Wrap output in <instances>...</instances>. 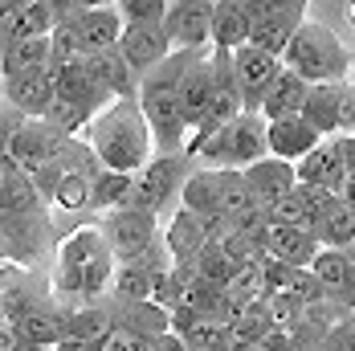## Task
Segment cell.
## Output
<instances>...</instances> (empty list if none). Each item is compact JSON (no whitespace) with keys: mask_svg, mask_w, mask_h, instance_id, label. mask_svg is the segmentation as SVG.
Here are the masks:
<instances>
[{"mask_svg":"<svg viewBox=\"0 0 355 351\" xmlns=\"http://www.w3.org/2000/svg\"><path fill=\"white\" fill-rule=\"evenodd\" d=\"M82 139L94 147L98 164L110 172H139L155 155V135L139 99H110L86 127Z\"/></svg>","mask_w":355,"mask_h":351,"instance_id":"obj_1","label":"cell"},{"mask_svg":"<svg viewBox=\"0 0 355 351\" xmlns=\"http://www.w3.org/2000/svg\"><path fill=\"white\" fill-rule=\"evenodd\" d=\"M282 66L302 74L306 82H347L355 66V53L319 21H302L298 33L282 49Z\"/></svg>","mask_w":355,"mask_h":351,"instance_id":"obj_2","label":"cell"},{"mask_svg":"<svg viewBox=\"0 0 355 351\" xmlns=\"http://www.w3.org/2000/svg\"><path fill=\"white\" fill-rule=\"evenodd\" d=\"M261 155H270V119L261 110H241L229 127H220L192 151V160L205 168H249Z\"/></svg>","mask_w":355,"mask_h":351,"instance_id":"obj_3","label":"cell"},{"mask_svg":"<svg viewBox=\"0 0 355 351\" xmlns=\"http://www.w3.org/2000/svg\"><path fill=\"white\" fill-rule=\"evenodd\" d=\"M192 168H196V160H188V155H151V164H143L135 172V188H131L127 205L168 216L172 205L180 209V188H184Z\"/></svg>","mask_w":355,"mask_h":351,"instance_id":"obj_4","label":"cell"},{"mask_svg":"<svg viewBox=\"0 0 355 351\" xmlns=\"http://www.w3.org/2000/svg\"><path fill=\"white\" fill-rule=\"evenodd\" d=\"M249 4V17H253V33L249 41L278 53L290 45V37L298 33V25L306 21V8L311 0H245Z\"/></svg>","mask_w":355,"mask_h":351,"instance_id":"obj_5","label":"cell"},{"mask_svg":"<svg viewBox=\"0 0 355 351\" xmlns=\"http://www.w3.org/2000/svg\"><path fill=\"white\" fill-rule=\"evenodd\" d=\"M103 233H107V246L114 249V257L127 262V257H139L159 241V216L127 205V209L103 212Z\"/></svg>","mask_w":355,"mask_h":351,"instance_id":"obj_6","label":"cell"},{"mask_svg":"<svg viewBox=\"0 0 355 351\" xmlns=\"http://www.w3.org/2000/svg\"><path fill=\"white\" fill-rule=\"evenodd\" d=\"M73 139H78V135L53 127L49 119H25V127L12 135V143H8V155H12L25 172H37V168H45V164H53Z\"/></svg>","mask_w":355,"mask_h":351,"instance_id":"obj_7","label":"cell"},{"mask_svg":"<svg viewBox=\"0 0 355 351\" xmlns=\"http://www.w3.org/2000/svg\"><path fill=\"white\" fill-rule=\"evenodd\" d=\"M213 8L216 0H172L164 17L172 49H213Z\"/></svg>","mask_w":355,"mask_h":351,"instance_id":"obj_8","label":"cell"},{"mask_svg":"<svg viewBox=\"0 0 355 351\" xmlns=\"http://www.w3.org/2000/svg\"><path fill=\"white\" fill-rule=\"evenodd\" d=\"M49 212H0V241L12 249V257L33 270L49 246Z\"/></svg>","mask_w":355,"mask_h":351,"instance_id":"obj_9","label":"cell"},{"mask_svg":"<svg viewBox=\"0 0 355 351\" xmlns=\"http://www.w3.org/2000/svg\"><path fill=\"white\" fill-rule=\"evenodd\" d=\"M233 74H237V86H241V99H245V110H261V99L266 90L274 86V78L282 74V58L245 41L237 53H233Z\"/></svg>","mask_w":355,"mask_h":351,"instance_id":"obj_10","label":"cell"},{"mask_svg":"<svg viewBox=\"0 0 355 351\" xmlns=\"http://www.w3.org/2000/svg\"><path fill=\"white\" fill-rule=\"evenodd\" d=\"M86 66H90L98 90H103L107 99H139V74H135V66L123 58L119 45L86 53Z\"/></svg>","mask_w":355,"mask_h":351,"instance_id":"obj_11","label":"cell"},{"mask_svg":"<svg viewBox=\"0 0 355 351\" xmlns=\"http://www.w3.org/2000/svg\"><path fill=\"white\" fill-rule=\"evenodd\" d=\"M294 168H298V184H315V188H327V192H339L343 180H347V164H343V151H339L335 135L319 139Z\"/></svg>","mask_w":355,"mask_h":351,"instance_id":"obj_12","label":"cell"},{"mask_svg":"<svg viewBox=\"0 0 355 351\" xmlns=\"http://www.w3.org/2000/svg\"><path fill=\"white\" fill-rule=\"evenodd\" d=\"M315 278H319L322 294L339 307L355 311V274H352V253L347 249H335V246H322L311 262Z\"/></svg>","mask_w":355,"mask_h":351,"instance_id":"obj_13","label":"cell"},{"mask_svg":"<svg viewBox=\"0 0 355 351\" xmlns=\"http://www.w3.org/2000/svg\"><path fill=\"white\" fill-rule=\"evenodd\" d=\"M241 172H245V184H249V192H253V200L266 205V209L274 200H282L286 192L298 188V168L290 160H278V155H261L257 164H249Z\"/></svg>","mask_w":355,"mask_h":351,"instance_id":"obj_14","label":"cell"},{"mask_svg":"<svg viewBox=\"0 0 355 351\" xmlns=\"http://www.w3.org/2000/svg\"><path fill=\"white\" fill-rule=\"evenodd\" d=\"M17 327H21V339L25 343H41V348H58L66 335H70V311L66 307H58L53 298L49 302H41L33 298L21 318H17Z\"/></svg>","mask_w":355,"mask_h":351,"instance_id":"obj_15","label":"cell"},{"mask_svg":"<svg viewBox=\"0 0 355 351\" xmlns=\"http://www.w3.org/2000/svg\"><path fill=\"white\" fill-rule=\"evenodd\" d=\"M49 200L41 196L37 180L12 155H0V212H45Z\"/></svg>","mask_w":355,"mask_h":351,"instance_id":"obj_16","label":"cell"},{"mask_svg":"<svg viewBox=\"0 0 355 351\" xmlns=\"http://www.w3.org/2000/svg\"><path fill=\"white\" fill-rule=\"evenodd\" d=\"M119 49H123V58L135 66V74H147L151 66H159L168 53H172V37L164 25H127L123 37H119Z\"/></svg>","mask_w":355,"mask_h":351,"instance_id":"obj_17","label":"cell"},{"mask_svg":"<svg viewBox=\"0 0 355 351\" xmlns=\"http://www.w3.org/2000/svg\"><path fill=\"white\" fill-rule=\"evenodd\" d=\"M209 99H213V49H205L188 74L180 82V110H184V123H188V135L200 127L205 110H209Z\"/></svg>","mask_w":355,"mask_h":351,"instance_id":"obj_18","label":"cell"},{"mask_svg":"<svg viewBox=\"0 0 355 351\" xmlns=\"http://www.w3.org/2000/svg\"><path fill=\"white\" fill-rule=\"evenodd\" d=\"M319 139H327V135H322L311 119H302V114L270 119V155H278V160L298 164V160H302V155H306Z\"/></svg>","mask_w":355,"mask_h":351,"instance_id":"obj_19","label":"cell"},{"mask_svg":"<svg viewBox=\"0 0 355 351\" xmlns=\"http://www.w3.org/2000/svg\"><path fill=\"white\" fill-rule=\"evenodd\" d=\"M73 29L82 37L86 53H94V49L119 45V37L127 29V17L119 12V4H98V8H82V12L73 17Z\"/></svg>","mask_w":355,"mask_h":351,"instance_id":"obj_20","label":"cell"},{"mask_svg":"<svg viewBox=\"0 0 355 351\" xmlns=\"http://www.w3.org/2000/svg\"><path fill=\"white\" fill-rule=\"evenodd\" d=\"M209 241H213V237H209V221H205V216H196V212H188V209L172 212V225L164 229V246L172 253V266L192 262Z\"/></svg>","mask_w":355,"mask_h":351,"instance_id":"obj_21","label":"cell"},{"mask_svg":"<svg viewBox=\"0 0 355 351\" xmlns=\"http://www.w3.org/2000/svg\"><path fill=\"white\" fill-rule=\"evenodd\" d=\"M311 233L319 237V246H335V249H352L355 246V205L347 196H331L315 221H311Z\"/></svg>","mask_w":355,"mask_h":351,"instance_id":"obj_22","label":"cell"},{"mask_svg":"<svg viewBox=\"0 0 355 351\" xmlns=\"http://www.w3.org/2000/svg\"><path fill=\"white\" fill-rule=\"evenodd\" d=\"M253 33V17H249L245 0H216L213 8V49L216 53H237Z\"/></svg>","mask_w":355,"mask_h":351,"instance_id":"obj_23","label":"cell"},{"mask_svg":"<svg viewBox=\"0 0 355 351\" xmlns=\"http://www.w3.org/2000/svg\"><path fill=\"white\" fill-rule=\"evenodd\" d=\"M49 37H17V41H8L4 53H0V78L49 70L53 66V41Z\"/></svg>","mask_w":355,"mask_h":351,"instance_id":"obj_24","label":"cell"},{"mask_svg":"<svg viewBox=\"0 0 355 351\" xmlns=\"http://www.w3.org/2000/svg\"><path fill=\"white\" fill-rule=\"evenodd\" d=\"M53 94H58V82H53L49 70L4 78V99H8L12 106H21L29 119H41V114L49 110V103H53Z\"/></svg>","mask_w":355,"mask_h":351,"instance_id":"obj_25","label":"cell"},{"mask_svg":"<svg viewBox=\"0 0 355 351\" xmlns=\"http://www.w3.org/2000/svg\"><path fill=\"white\" fill-rule=\"evenodd\" d=\"M306 94H311V82L302 78V74L286 70L274 78V86L266 90V99H261V114L266 119H290V114H302V106H306Z\"/></svg>","mask_w":355,"mask_h":351,"instance_id":"obj_26","label":"cell"},{"mask_svg":"<svg viewBox=\"0 0 355 351\" xmlns=\"http://www.w3.org/2000/svg\"><path fill=\"white\" fill-rule=\"evenodd\" d=\"M180 209L196 212V216L220 212V168L196 164V168L188 172V180H184V188H180Z\"/></svg>","mask_w":355,"mask_h":351,"instance_id":"obj_27","label":"cell"},{"mask_svg":"<svg viewBox=\"0 0 355 351\" xmlns=\"http://www.w3.org/2000/svg\"><path fill=\"white\" fill-rule=\"evenodd\" d=\"M114 307V302H110ZM114 323L123 331H135L143 339H159L172 331V311L159 307L155 298H143V302H127V307H114Z\"/></svg>","mask_w":355,"mask_h":351,"instance_id":"obj_28","label":"cell"},{"mask_svg":"<svg viewBox=\"0 0 355 351\" xmlns=\"http://www.w3.org/2000/svg\"><path fill=\"white\" fill-rule=\"evenodd\" d=\"M266 249H270L274 257L290 262V266H311V262H315V253H319L322 246H319V237H315L306 225H274Z\"/></svg>","mask_w":355,"mask_h":351,"instance_id":"obj_29","label":"cell"},{"mask_svg":"<svg viewBox=\"0 0 355 351\" xmlns=\"http://www.w3.org/2000/svg\"><path fill=\"white\" fill-rule=\"evenodd\" d=\"M347 82H311V94L302 106V119H311L322 135H339V110H343Z\"/></svg>","mask_w":355,"mask_h":351,"instance_id":"obj_30","label":"cell"},{"mask_svg":"<svg viewBox=\"0 0 355 351\" xmlns=\"http://www.w3.org/2000/svg\"><path fill=\"white\" fill-rule=\"evenodd\" d=\"M53 74V82H58V94H70V99H82V103L90 106H107L110 99L98 90V82H94V74L86 66V58H78V62H66V66H49Z\"/></svg>","mask_w":355,"mask_h":351,"instance_id":"obj_31","label":"cell"},{"mask_svg":"<svg viewBox=\"0 0 355 351\" xmlns=\"http://www.w3.org/2000/svg\"><path fill=\"white\" fill-rule=\"evenodd\" d=\"M114 327H119V323H114V307H110V302H82V307L70 311V335L94 343V348L107 339Z\"/></svg>","mask_w":355,"mask_h":351,"instance_id":"obj_32","label":"cell"},{"mask_svg":"<svg viewBox=\"0 0 355 351\" xmlns=\"http://www.w3.org/2000/svg\"><path fill=\"white\" fill-rule=\"evenodd\" d=\"M131 188H135V172H110V168H98V176H94V212L127 209Z\"/></svg>","mask_w":355,"mask_h":351,"instance_id":"obj_33","label":"cell"},{"mask_svg":"<svg viewBox=\"0 0 355 351\" xmlns=\"http://www.w3.org/2000/svg\"><path fill=\"white\" fill-rule=\"evenodd\" d=\"M98 110L103 106H90V103H82V99H70V94H53V103H49V110L41 119H49L53 127H62L70 135H86V127H90V119Z\"/></svg>","mask_w":355,"mask_h":351,"instance_id":"obj_34","label":"cell"},{"mask_svg":"<svg viewBox=\"0 0 355 351\" xmlns=\"http://www.w3.org/2000/svg\"><path fill=\"white\" fill-rule=\"evenodd\" d=\"M225 290H233L241 302H253V298H266V274H261V257L253 262H237L233 266V278Z\"/></svg>","mask_w":355,"mask_h":351,"instance_id":"obj_35","label":"cell"},{"mask_svg":"<svg viewBox=\"0 0 355 351\" xmlns=\"http://www.w3.org/2000/svg\"><path fill=\"white\" fill-rule=\"evenodd\" d=\"M200 278H209V282H216V286H229V278H233V262L225 257V249L216 246V241H209V246L200 249L192 262H188Z\"/></svg>","mask_w":355,"mask_h":351,"instance_id":"obj_36","label":"cell"},{"mask_svg":"<svg viewBox=\"0 0 355 351\" xmlns=\"http://www.w3.org/2000/svg\"><path fill=\"white\" fill-rule=\"evenodd\" d=\"M270 221H274V225H306V229H311V209H306L302 184H298L294 192H286L282 200L270 205Z\"/></svg>","mask_w":355,"mask_h":351,"instance_id":"obj_37","label":"cell"},{"mask_svg":"<svg viewBox=\"0 0 355 351\" xmlns=\"http://www.w3.org/2000/svg\"><path fill=\"white\" fill-rule=\"evenodd\" d=\"M114 4L127 17V25H164L172 0H114Z\"/></svg>","mask_w":355,"mask_h":351,"instance_id":"obj_38","label":"cell"},{"mask_svg":"<svg viewBox=\"0 0 355 351\" xmlns=\"http://www.w3.org/2000/svg\"><path fill=\"white\" fill-rule=\"evenodd\" d=\"M25 119H29V114H25L21 106H12L0 94V155H8V143H12V135L25 127Z\"/></svg>","mask_w":355,"mask_h":351,"instance_id":"obj_39","label":"cell"},{"mask_svg":"<svg viewBox=\"0 0 355 351\" xmlns=\"http://www.w3.org/2000/svg\"><path fill=\"white\" fill-rule=\"evenodd\" d=\"M322 351H355V311H347V315L327 331Z\"/></svg>","mask_w":355,"mask_h":351,"instance_id":"obj_40","label":"cell"},{"mask_svg":"<svg viewBox=\"0 0 355 351\" xmlns=\"http://www.w3.org/2000/svg\"><path fill=\"white\" fill-rule=\"evenodd\" d=\"M98 351H155V343H151V339H143V335H135V331L114 327L107 339L98 343Z\"/></svg>","mask_w":355,"mask_h":351,"instance_id":"obj_41","label":"cell"},{"mask_svg":"<svg viewBox=\"0 0 355 351\" xmlns=\"http://www.w3.org/2000/svg\"><path fill=\"white\" fill-rule=\"evenodd\" d=\"M21 270H25V266H21V262L12 257V249H8L4 241H0V286L17 282V278H21Z\"/></svg>","mask_w":355,"mask_h":351,"instance_id":"obj_42","label":"cell"},{"mask_svg":"<svg viewBox=\"0 0 355 351\" xmlns=\"http://www.w3.org/2000/svg\"><path fill=\"white\" fill-rule=\"evenodd\" d=\"M49 8H53V17H58V25H70L73 17L86 8V0H45Z\"/></svg>","mask_w":355,"mask_h":351,"instance_id":"obj_43","label":"cell"},{"mask_svg":"<svg viewBox=\"0 0 355 351\" xmlns=\"http://www.w3.org/2000/svg\"><path fill=\"white\" fill-rule=\"evenodd\" d=\"M21 343H25V339H21V327H17L12 318H4V323H0V351H17Z\"/></svg>","mask_w":355,"mask_h":351,"instance_id":"obj_44","label":"cell"},{"mask_svg":"<svg viewBox=\"0 0 355 351\" xmlns=\"http://www.w3.org/2000/svg\"><path fill=\"white\" fill-rule=\"evenodd\" d=\"M335 139H339V151H343V164H347V172H355V131H339Z\"/></svg>","mask_w":355,"mask_h":351,"instance_id":"obj_45","label":"cell"},{"mask_svg":"<svg viewBox=\"0 0 355 351\" xmlns=\"http://www.w3.org/2000/svg\"><path fill=\"white\" fill-rule=\"evenodd\" d=\"M17 351H53V348H41V343H21Z\"/></svg>","mask_w":355,"mask_h":351,"instance_id":"obj_46","label":"cell"},{"mask_svg":"<svg viewBox=\"0 0 355 351\" xmlns=\"http://www.w3.org/2000/svg\"><path fill=\"white\" fill-rule=\"evenodd\" d=\"M347 25L355 29V0H347Z\"/></svg>","mask_w":355,"mask_h":351,"instance_id":"obj_47","label":"cell"},{"mask_svg":"<svg viewBox=\"0 0 355 351\" xmlns=\"http://www.w3.org/2000/svg\"><path fill=\"white\" fill-rule=\"evenodd\" d=\"M98 4H114V0H86V8H98Z\"/></svg>","mask_w":355,"mask_h":351,"instance_id":"obj_48","label":"cell"},{"mask_svg":"<svg viewBox=\"0 0 355 351\" xmlns=\"http://www.w3.org/2000/svg\"><path fill=\"white\" fill-rule=\"evenodd\" d=\"M347 253H352V274H355V246H352V249H347Z\"/></svg>","mask_w":355,"mask_h":351,"instance_id":"obj_49","label":"cell"},{"mask_svg":"<svg viewBox=\"0 0 355 351\" xmlns=\"http://www.w3.org/2000/svg\"><path fill=\"white\" fill-rule=\"evenodd\" d=\"M4 318H8V315H4V307H0V323H4Z\"/></svg>","mask_w":355,"mask_h":351,"instance_id":"obj_50","label":"cell"},{"mask_svg":"<svg viewBox=\"0 0 355 351\" xmlns=\"http://www.w3.org/2000/svg\"><path fill=\"white\" fill-rule=\"evenodd\" d=\"M0 94H4V78H0Z\"/></svg>","mask_w":355,"mask_h":351,"instance_id":"obj_51","label":"cell"},{"mask_svg":"<svg viewBox=\"0 0 355 351\" xmlns=\"http://www.w3.org/2000/svg\"><path fill=\"white\" fill-rule=\"evenodd\" d=\"M352 78H355V66H352Z\"/></svg>","mask_w":355,"mask_h":351,"instance_id":"obj_52","label":"cell"}]
</instances>
